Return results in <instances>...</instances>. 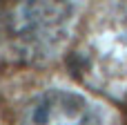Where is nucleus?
<instances>
[{"label": "nucleus", "mask_w": 127, "mask_h": 125, "mask_svg": "<svg viewBox=\"0 0 127 125\" xmlns=\"http://www.w3.org/2000/svg\"><path fill=\"white\" fill-rule=\"evenodd\" d=\"M63 18H65V7L60 0H29L20 16L22 34L27 38L33 36V40H42L47 36L51 38Z\"/></svg>", "instance_id": "2"}, {"label": "nucleus", "mask_w": 127, "mask_h": 125, "mask_svg": "<svg viewBox=\"0 0 127 125\" xmlns=\"http://www.w3.org/2000/svg\"><path fill=\"white\" fill-rule=\"evenodd\" d=\"M22 125H100V116L83 94L47 89L31 98L22 114Z\"/></svg>", "instance_id": "1"}]
</instances>
